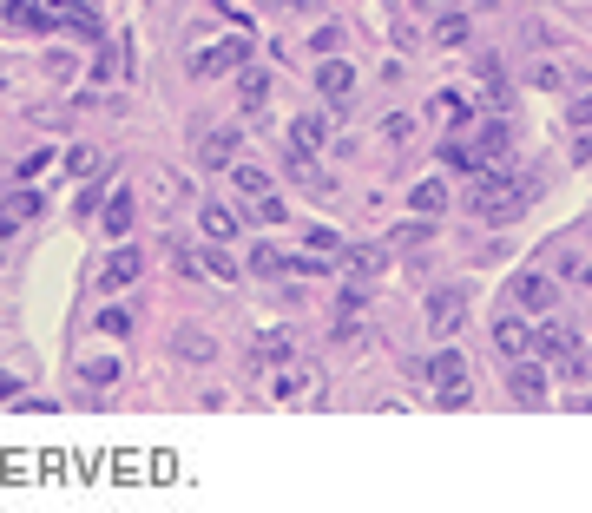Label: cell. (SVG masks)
<instances>
[{
	"label": "cell",
	"instance_id": "cell-1",
	"mask_svg": "<svg viewBox=\"0 0 592 513\" xmlns=\"http://www.w3.org/2000/svg\"><path fill=\"white\" fill-rule=\"evenodd\" d=\"M540 198V178H514V171H500V165H487V171H474V211H481L487 224H507V218H520L527 204Z\"/></svg>",
	"mask_w": 592,
	"mask_h": 513
},
{
	"label": "cell",
	"instance_id": "cell-2",
	"mask_svg": "<svg viewBox=\"0 0 592 513\" xmlns=\"http://www.w3.org/2000/svg\"><path fill=\"white\" fill-rule=\"evenodd\" d=\"M428 382H435V402H448V408L468 402V362H461V349H441L428 362Z\"/></svg>",
	"mask_w": 592,
	"mask_h": 513
},
{
	"label": "cell",
	"instance_id": "cell-3",
	"mask_svg": "<svg viewBox=\"0 0 592 513\" xmlns=\"http://www.w3.org/2000/svg\"><path fill=\"white\" fill-rule=\"evenodd\" d=\"M244 60H250V40L237 33V40H218V47L191 53V73H198V79H218V73H244Z\"/></svg>",
	"mask_w": 592,
	"mask_h": 513
},
{
	"label": "cell",
	"instance_id": "cell-4",
	"mask_svg": "<svg viewBox=\"0 0 592 513\" xmlns=\"http://www.w3.org/2000/svg\"><path fill=\"white\" fill-rule=\"evenodd\" d=\"M461 323H468V290H461V283H441V290L428 296V329H435V336H454Z\"/></svg>",
	"mask_w": 592,
	"mask_h": 513
},
{
	"label": "cell",
	"instance_id": "cell-5",
	"mask_svg": "<svg viewBox=\"0 0 592 513\" xmlns=\"http://www.w3.org/2000/svg\"><path fill=\"white\" fill-rule=\"evenodd\" d=\"M139 270H145V257H139L132 244H119V250L106 257V270H99V290H106V296L132 290V283H139Z\"/></svg>",
	"mask_w": 592,
	"mask_h": 513
},
{
	"label": "cell",
	"instance_id": "cell-6",
	"mask_svg": "<svg viewBox=\"0 0 592 513\" xmlns=\"http://www.w3.org/2000/svg\"><path fill=\"white\" fill-rule=\"evenodd\" d=\"M316 93H323L329 106H349V99H356V66L349 60H323L316 66Z\"/></svg>",
	"mask_w": 592,
	"mask_h": 513
},
{
	"label": "cell",
	"instance_id": "cell-7",
	"mask_svg": "<svg viewBox=\"0 0 592 513\" xmlns=\"http://www.w3.org/2000/svg\"><path fill=\"white\" fill-rule=\"evenodd\" d=\"M514 303L520 310H553V303H560V283L546 277V270H520L514 277Z\"/></svg>",
	"mask_w": 592,
	"mask_h": 513
},
{
	"label": "cell",
	"instance_id": "cell-8",
	"mask_svg": "<svg viewBox=\"0 0 592 513\" xmlns=\"http://www.w3.org/2000/svg\"><path fill=\"white\" fill-rule=\"evenodd\" d=\"M474 158H481V165H500V152H507V145H514V125H507V119H500V112H494V119H481V125H474Z\"/></svg>",
	"mask_w": 592,
	"mask_h": 513
},
{
	"label": "cell",
	"instance_id": "cell-9",
	"mask_svg": "<svg viewBox=\"0 0 592 513\" xmlns=\"http://www.w3.org/2000/svg\"><path fill=\"white\" fill-rule=\"evenodd\" d=\"M507 389H514V402H520V408H540V402H546V369H540V362H527V356H514V375H507Z\"/></svg>",
	"mask_w": 592,
	"mask_h": 513
},
{
	"label": "cell",
	"instance_id": "cell-10",
	"mask_svg": "<svg viewBox=\"0 0 592 513\" xmlns=\"http://www.w3.org/2000/svg\"><path fill=\"white\" fill-rule=\"evenodd\" d=\"M237 145H244V132H237V125H218V132H204V139H198V165L224 171V165L237 158Z\"/></svg>",
	"mask_w": 592,
	"mask_h": 513
},
{
	"label": "cell",
	"instance_id": "cell-11",
	"mask_svg": "<svg viewBox=\"0 0 592 513\" xmlns=\"http://www.w3.org/2000/svg\"><path fill=\"white\" fill-rule=\"evenodd\" d=\"M573 349H579V336L566 323H540V329H533V356H540V362H566Z\"/></svg>",
	"mask_w": 592,
	"mask_h": 513
},
{
	"label": "cell",
	"instance_id": "cell-12",
	"mask_svg": "<svg viewBox=\"0 0 592 513\" xmlns=\"http://www.w3.org/2000/svg\"><path fill=\"white\" fill-rule=\"evenodd\" d=\"M494 349H500L507 362H514V356H533V329L520 323V316H494Z\"/></svg>",
	"mask_w": 592,
	"mask_h": 513
},
{
	"label": "cell",
	"instance_id": "cell-13",
	"mask_svg": "<svg viewBox=\"0 0 592 513\" xmlns=\"http://www.w3.org/2000/svg\"><path fill=\"white\" fill-rule=\"evenodd\" d=\"M343 270H349L356 283H369V277H382V270H389V250H382V244H349V250H343Z\"/></svg>",
	"mask_w": 592,
	"mask_h": 513
},
{
	"label": "cell",
	"instance_id": "cell-14",
	"mask_svg": "<svg viewBox=\"0 0 592 513\" xmlns=\"http://www.w3.org/2000/svg\"><path fill=\"white\" fill-rule=\"evenodd\" d=\"M0 20H7L14 33H47L53 27V20H47V0H7V14H0Z\"/></svg>",
	"mask_w": 592,
	"mask_h": 513
},
{
	"label": "cell",
	"instance_id": "cell-15",
	"mask_svg": "<svg viewBox=\"0 0 592 513\" xmlns=\"http://www.w3.org/2000/svg\"><path fill=\"white\" fill-rule=\"evenodd\" d=\"M310 389H316L310 369H277V375H270V402H303Z\"/></svg>",
	"mask_w": 592,
	"mask_h": 513
},
{
	"label": "cell",
	"instance_id": "cell-16",
	"mask_svg": "<svg viewBox=\"0 0 592 513\" xmlns=\"http://www.w3.org/2000/svg\"><path fill=\"white\" fill-rule=\"evenodd\" d=\"M323 145H329V125L316 119V112H303V119L290 125V152H310V158H316Z\"/></svg>",
	"mask_w": 592,
	"mask_h": 513
},
{
	"label": "cell",
	"instance_id": "cell-17",
	"mask_svg": "<svg viewBox=\"0 0 592 513\" xmlns=\"http://www.w3.org/2000/svg\"><path fill=\"white\" fill-rule=\"evenodd\" d=\"M250 277H283V270H290V250H277V244H250Z\"/></svg>",
	"mask_w": 592,
	"mask_h": 513
},
{
	"label": "cell",
	"instance_id": "cell-18",
	"mask_svg": "<svg viewBox=\"0 0 592 513\" xmlns=\"http://www.w3.org/2000/svg\"><path fill=\"white\" fill-rule=\"evenodd\" d=\"M408 204H415L421 218H435V211H448V185H441V178H421V185L408 191Z\"/></svg>",
	"mask_w": 592,
	"mask_h": 513
},
{
	"label": "cell",
	"instance_id": "cell-19",
	"mask_svg": "<svg viewBox=\"0 0 592 513\" xmlns=\"http://www.w3.org/2000/svg\"><path fill=\"white\" fill-rule=\"evenodd\" d=\"M40 218V191H14V198L0 204V224H7V231H14V224H33Z\"/></svg>",
	"mask_w": 592,
	"mask_h": 513
},
{
	"label": "cell",
	"instance_id": "cell-20",
	"mask_svg": "<svg viewBox=\"0 0 592 513\" xmlns=\"http://www.w3.org/2000/svg\"><path fill=\"white\" fill-rule=\"evenodd\" d=\"M204 237H211V244H231L237 237V211H224V204H204Z\"/></svg>",
	"mask_w": 592,
	"mask_h": 513
},
{
	"label": "cell",
	"instance_id": "cell-21",
	"mask_svg": "<svg viewBox=\"0 0 592 513\" xmlns=\"http://www.w3.org/2000/svg\"><path fill=\"white\" fill-rule=\"evenodd\" d=\"M125 231H132V191H112L106 198V237L125 244Z\"/></svg>",
	"mask_w": 592,
	"mask_h": 513
},
{
	"label": "cell",
	"instance_id": "cell-22",
	"mask_svg": "<svg viewBox=\"0 0 592 513\" xmlns=\"http://www.w3.org/2000/svg\"><path fill=\"white\" fill-rule=\"evenodd\" d=\"M428 112H435L441 125H454V132L468 125V99H461V93H435V99H428Z\"/></svg>",
	"mask_w": 592,
	"mask_h": 513
},
{
	"label": "cell",
	"instance_id": "cell-23",
	"mask_svg": "<svg viewBox=\"0 0 592 513\" xmlns=\"http://www.w3.org/2000/svg\"><path fill=\"white\" fill-rule=\"evenodd\" d=\"M231 185L244 191L250 204H257V198H264V191H270V171H257V165H231Z\"/></svg>",
	"mask_w": 592,
	"mask_h": 513
},
{
	"label": "cell",
	"instance_id": "cell-24",
	"mask_svg": "<svg viewBox=\"0 0 592 513\" xmlns=\"http://www.w3.org/2000/svg\"><path fill=\"white\" fill-rule=\"evenodd\" d=\"M191 264H198V270H211V277H224V283H237V277H244V270H237L231 257H224V250H198Z\"/></svg>",
	"mask_w": 592,
	"mask_h": 513
},
{
	"label": "cell",
	"instance_id": "cell-25",
	"mask_svg": "<svg viewBox=\"0 0 592 513\" xmlns=\"http://www.w3.org/2000/svg\"><path fill=\"white\" fill-rule=\"evenodd\" d=\"M303 244H310L316 257H343V237L329 231V224H310V231H303Z\"/></svg>",
	"mask_w": 592,
	"mask_h": 513
},
{
	"label": "cell",
	"instance_id": "cell-26",
	"mask_svg": "<svg viewBox=\"0 0 592 513\" xmlns=\"http://www.w3.org/2000/svg\"><path fill=\"white\" fill-rule=\"evenodd\" d=\"M237 93H244V112H257L270 99V73H250V66H244V86H237Z\"/></svg>",
	"mask_w": 592,
	"mask_h": 513
},
{
	"label": "cell",
	"instance_id": "cell-27",
	"mask_svg": "<svg viewBox=\"0 0 592 513\" xmlns=\"http://www.w3.org/2000/svg\"><path fill=\"white\" fill-rule=\"evenodd\" d=\"M435 40H441V47H461V40H468V14H441Z\"/></svg>",
	"mask_w": 592,
	"mask_h": 513
},
{
	"label": "cell",
	"instance_id": "cell-28",
	"mask_svg": "<svg viewBox=\"0 0 592 513\" xmlns=\"http://www.w3.org/2000/svg\"><path fill=\"white\" fill-rule=\"evenodd\" d=\"M178 356H185V362H211V336L185 329V336H178Z\"/></svg>",
	"mask_w": 592,
	"mask_h": 513
},
{
	"label": "cell",
	"instance_id": "cell-29",
	"mask_svg": "<svg viewBox=\"0 0 592 513\" xmlns=\"http://www.w3.org/2000/svg\"><path fill=\"white\" fill-rule=\"evenodd\" d=\"M250 356H257V362H283V356H290V336H277V329H270V336L257 342V349H250Z\"/></svg>",
	"mask_w": 592,
	"mask_h": 513
},
{
	"label": "cell",
	"instance_id": "cell-30",
	"mask_svg": "<svg viewBox=\"0 0 592 513\" xmlns=\"http://www.w3.org/2000/svg\"><path fill=\"white\" fill-rule=\"evenodd\" d=\"M79 375H86V382H99V389H106V382H119V362H112V356H93V362H86V369H79Z\"/></svg>",
	"mask_w": 592,
	"mask_h": 513
},
{
	"label": "cell",
	"instance_id": "cell-31",
	"mask_svg": "<svg viewBox=\"0 0 592 513\" xmlns=\"http://www.w3.org/2000/svg\"><path fill=\"white\" fill-rule=\"evenodd\" d=\"M99 336H132V316H125V310H99Z\"/></svg>",
	"mask_w": 592,
	"mask_h": 513
},
{
	"label": "cell",
	"instance_id": "cell-32",
	"mask_svg": "<svg viewBox=\"0 0 592 513\" xmlns=\"http://www.w3.org/2000/svg\"><path fill=\"white\" fill-rule=\"evenodd\" d=\"M257 218H264V224H283L290 211H283V198H270V191H264V198H257Z\"/></svg>",
	"mask_w": 592,
	"mask_h": 513
},
{
	"label": "cell",
	"instance_id": "cell-33",
	"mask_svg": "<svg viewBox=\"0 0 592 513\" xmlns=\"http://www.w3.org/2000/svg\"><path fill=\"white\" fill-rule=\"evenodd\" d=\"M566 125H592V93H579L573 106H566Z\"/></svg>",
	"mask_w": 592,
	"mask_h": 513
},
{
	"label": "cell",
	"instance_id": "cell-34",
	"mask_svg": "<svg viewBox=\"0 0 592 513\" xmlns=\"http://www.w3.org/2000/svg\"><path fill=\"white\" fill-rule=\"evenodd\" d=\"M382 132H389V139H395V145H402V139H408V132H415V119H402V112H389V119H382Z\"/></svg>",
	"mask_w": 592,
	"mask_h": 513
},
{
	"label": "cell",
	"instance_id": "cell-35",
	"mask_svg": "<svg viewBox=\"0 0 592 513\" xmlns=\"http://www.w3.org/2000/svg\"><path fill=\"white\" fill-rule=\"evenodd\" d=\"M343 47V27H316V53H336Z\"/></svg>",
	"mask_w": 592,
	"mask_h": 513
},
{
	"label": "cell",
	"instance_id": "cell-36",
	"mask_svg": "<svg viewBox=\"0 0 592 513\" xmlns=\"http://www.w3.org/2000/svg\"><path fill=\"white\" fill-rule=\"evenodd\" d=\"M283 7H290V14H316V7H323V0H283Z\"/></svg>",
	"mask_w": 592,
	"mask_h": 513
},
{
	"label": "cell",
	"instance_id": "cell-37",
	"mask_svg": "<svg viewBox=\"0 0 592 513\" xmlns=\"http://www.w3.org/2000/svg\"><path fill=\"white\" fill-rule=\"evenodd\" d=\"M14 389H20L14 375H0V402H14Z\"/></svg>",
	"mask_w": 592,
	"mask_h": 513
},
{
	"label": "cell",
	"instance_id": "cell-38",
	"mask_svg": "<svg viewBox=\"0 0 592 513\" xmlns=\"http://www.w3.org/2000/svg\"><path fill=\"white\" fill-rule=\"evenodd\" d=\"M53 7H66V14H79V7H93V0H53Z\"/></svg>",
	"mask_w": 592,
	"mask_h": 513
},
{
	"label": "cell",
	"instance_id": "cell-39",
	"mask_svg": "<svg viewBox=\"0 0 592 513\" xmlns=\"http://www.w3.org/2000/svg\"><path fill=\"white\" fill-rule=\"evenodd\" d=\"M0 86H7V66H0Z\"/></svg>",
	"mask_w": 592,
	"mask_h": 513
},
{
	"label": "cell",
	"instance_id": "cell-40",
	"mask_svg": "<svg viewBox=\"0 0 592 513\" xmlns=\"http://www.w3.org/2000/svg\"><path fill=\"white\" fill-rule=\"evenodd\" d=\"M586 283H592V264H586Z\"/></svg>",
	"mask_w": 592,
	"mask_h": 513
},
{
	"label": "cell",
	"instance_id": "cell-41",
	"mask_svg": "<svg viewBox=\"0 0 592 513\" xmlns=\"http://www.w3.org/2000/svg\"><path fill=\"white\" fill-rule=\"evenodd\" d=\"M586 237H592V224H586Z\"/></svg>",
	"mask_w": 592,
	"mask_h": 513
}]
</instances>
